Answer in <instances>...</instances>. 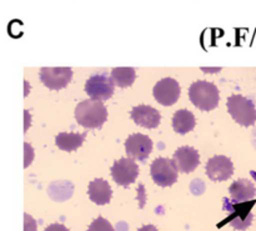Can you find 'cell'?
<instances>
[{"label":"cell","mask_w":256,"mask_h":231,"mask_svg":"<svg viewBox=\"0 0 256 231\" xmlns=\"http://www.w3.org/2000/svg\"><path fill=\"white\" fill-rule=\"evenodd\" d=\"M178 170L176 165L174 164L172 159L166 158H158L152 162L150 166V175L152 179L156 185L162 188H168L174 185L178 182Z\"/></svg>","instance_id":"obj_5"},{"label":"cell","mask_w":256,"mask_h":231,"mask_svg":"<svg viewBox=\"0 0 256 231\" xmlns=\"http://www.w3.org/2000/svg\"><path fill=\"white\" fill-rule=\"evenodd\" d=\"M24 219V231H36V222H35V220L29 214H25Z\"/></svg>","instance_id":"obj_20"},{"label":"cell","mask_w":256,"mask_h":231,"mask_svg":"<svg viewBox=\"0 0 256 231\" xmlns=\"http://www.w3.org/2000/svg\"><path fill=\"white\" fill-rule=\"evenodd\" d=\"M228 112L230 116L242 126H252L256 122L254 102L242 95H232L228 99Z\"/></svg>","instance_id":"obj_4"},{"label":"cell","mask_w":256,"mask_h":231,"mask_svg":"<svg viewBox=\"0 0 256 231\" xmlns=\"http://www.w3.org/2000/svg\"><path fill=\"white\" fill-rule=\"evenodd\" d=\"M112 176L120 186H129L139 176V166L132 158H122L112 166Z\"/></svg>","instance_id":"obj_7"},{"label":"cell","mask_w":256,"mask_h":231,"mask_svg":"<svg viewBox=\"0 0 256 231\" xmlns=\"http://www.w3.org/2000/svg\"><path fill=\"white\" fill-rule=\"evenodd\" d=\"M88 195L90 200L96 205H106L112 200V190L106 180L95 179L89 184Z\"/></svg>","instance_id":"obj_14"},{"label":"cell","mask_w":256,"mask_h":231,"mask_svg":"<svg viewBox=\"0 0 256 231\" xmlns=\"http://www.w3.org/2000/svg\"><path fill=\"white\" fill-rule=\"evenodd\" d=\"M190 102L202 112L214 110L219 105V90L215 84L205 80L195 82L189 89Z\"/></svg>","instance_id":"obj_3"},{"label":"cell","mask_w":256,"mask_h":231,"mask_svg":"<svg viewBox=\"0 0 256 231\" xmlns=\"http://www.w3.org/2000/svg\"><path fill=\"white\" fill-rule=\"evenodd\" d=\"M252 175L255 178V180H256V172H252Z\"/></svg>","instance_id":"obj_23"},{"label":"cell","mask_w":256,"mask_h":231,"mask_svg":"<svg viewBox=\"0 0 256 231\" xmlns=\"http://www.w3.org/2000/svg\"><path fill=\"white\" fill-rule=\"evenodd\" d=\"M130 115H132V119L135 124L139 125V126L146 128V129H155V128L159 126L160 120H162L160 112L152 106H149V105L135 106L132 110Z\"/></svg>","instance_id":"obj_13"},{"label":"cell","mask_w":256,"mask_h":231,"mask_svg":"<svg viewBox=\"0 0 256 231\" xmlns=\"http://www.w3.org/2000/svg\"><path fill=\"white\" fill-rule=\"evenodd\" d=\"M85 136H86V132H82V134H79V132H60L55 138V144L62 152H72L82 146Z\"/></svg>","instance_id":"obj_16"},{"label":"cell","mask_w":256,"mask_h":231,"mask_svg":"<svg viewBox=\"0 0 256 231\" xmlns=\"http://www.w3.org/2000/svg\"><path fill=\"white\" fill-rule=\"evenodd\" d=\"M72 79L70 68H42L40 70V80L50 90L64 89Z\"/></svg>","instance_id":"obj_8"},{"label":"cell","mask_w":256,"mask_h":231,"mask_svg":"<svg viewBox=\"0 0 256 231\" xmlns=\"http://www.w3.org/2000/svg\"><path fill=\"white\" fill-rule=\"evenodd\" d=\"M229 192L232 202H250L255 198L256 188L250 180L240 179L230 185Z\"/></svg>","instance_id":"obj_15"},{"label":"cell","mask_w":256,"mask_h":231,"mask_svg":"<svg viewBox=\"0 0 256 231\" xmlns=\"http://www.w3.org/2000/svg\"><path fill=\"white\" fill-rule=\"evenodd\" d=\"M195 116L192 112L186 109L178 110L172 116V129L180 135H185L195 128Z\"/></svg>","instance_id":"obj_17"},{"label":"cell","mask_w":256,"mask_h":231,"mask_svg":"<svg viewBox=\"0 0 256 231\" xmlns=\"http://www.w3.org/2000/svg\"><path fill=\"white\" fill-rule=\"evenodd\" d=\"M172 162L182 174H190L200 164V155L194 148L182 146L172 155Z\"/></svg>","instance_id":"obj_12"},{"label":"cell","mask_w":256,"mask_h":231,"mask_svg":"<svg viewBox=\"0 0 256 231\" xmlns=\"http://www.w3.org/2000/svg\"><path fill=\"white\" fill-rule=\"evenodd\" d=\"M75 119L80 126L88 129H99L108 120V110L102 102L88 99L76 106Z\"/></svg>","instance_id":"obj_1"},{"label":"cell","mask_w":256,"mask_h":231,"mask_svg":"<svg viewBox=\"0 0 256 231\" xmlns=\"http://www.w3.org/2000/svg\"><path fill=\"white\" fill-rule=\"evenodd\" d=\"M155 100L164 106H172L180 98L179 82L172 78H165L156 82L152 90Z\"/></svg>","instance_id":"obj_9"},{"label":"cell","mask_w":256,"mask_h":231,"mask_svg":"<svg viewBox=\"0 0 256 231\" xmlns=\"http://www.w3.org/2000/svg\"><path fill=\"white\" fill-rule=\"evenodd\" d=\"M138 231H158V229L154 226V225H145V226L140 228Z\"/></svg>","instance_id":"obj_22"},{"label":"cell","mask_w":256,"mask_h":231,"mask_svg":"<svg viewBox=\"0 0 256 231\" xmlns=\"http://www.w3.org/2000/svg\"><path fill=\"white\" fill-rule=\"evenodd\" d=\"M44 231H70L66 226L62 224H52L46 228Z\"/></svg>","instance_id":"obj_21"},{"label":"cell","mask_w":256,"mask_h":231,"mask_svg":"<svg viewBox=\"0 0 256 231\" xmlns=\"http://www.w3.org/2000/svg\"><path fill=\"white\" fill-rule=\"evenodd\" d=\"M256 204V199L250 200V202H232L228 199H224V210L229 212V216L220 222L218 228L224 226L225 224H230L235 230L245 231L252 222V210Z\"/></svg>","instance_id":"obj_2"},{"label":"cell","mask_w":256,"mask_h":231,"mask_svg":"<svg viewBox=\"0 0 256 231\" xmlns=\"http://www.w3.org/2000/svg\"><path fill=\"white\" fill-rule=\"evenodd\" d=\"M234 174V164L232 160L224 155L209 159L206 164V175L212 182H226Z\"/></svg>","instance_id":"obj_11"},{"label":"cell","mask_w":256,"mask_h":231,"mask_svg":"<svg viewBox=\"0 0 256 231\" xmlns=\"http://www.w3.org/2000/svg\"><path fill=\"white\" fill-rule=\"evenodd\" d=\"M125 152L132 159L145 162L152 152V140L144 134L130 135L125 142Z\"/></svg>","instance_id":"obj_10"},{"label":"cell","mask_w":256,"mask_h":231,"mask_svg":"<svg viewBox=\"0 0 256 231\" xmlns=\"http://www.w3.org/2000/svg\"><path fill=\"white\" fill-rule=\"evenodd\" d=\"M88 231H115L112 225L104 218L99 216L90 224Z\"/></svg>","instance_id":"obj_19"},{"label":"cell","mask_w":256,"mask_h":231,"mask_svg":"<svg viewBox=\"0 0 256 231\" xmlns=\"http://www.w3.org/2000/svg\"><path fill=\"white\" fill-rule=\"evenodd\" d=\"M115 90V84L112 76L108 74H95L90 76L85 82V92L90 99L106 102L112 96Z\"/></svg>","instance_id":"obj_6"},{"label":"cell","mask_w":256,"mask_h":231,"mask_svg":"<svg viewBox=\"0 0 256 231\" xmlns=\"http://www.w3.org/2000/svg\"><path fill=\"white\" fill-rule=\"evenodd\" d=\"M112 79L119 88H129L136 79L134 68H114L112 70Z\"/></svg>","instance_id":"obj_18"}]
</instances>
